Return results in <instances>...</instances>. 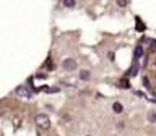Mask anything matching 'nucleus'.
I'll return each instance as SVG.
<instances>
[{"label": "nucleus", "mask_w": 156, "mask_h": 136, "mask_svg": "<svg viewBox=\"0 0 156 136\" xmlns=\"http://www.w3.org/2000/svg\"><path fill=\"white\" fill-rule=\"evenodd\" d=\"M36 125L41 130H49L51 128V118L46 114H39V115H36Z\"/></svg>", "instance_id": "nucleus-1"}, {"label": "nucleus", "mask_w": 156, "mask_h": 136, "mask_svg": "<svg viewBox=\"0 0 156 136\" xmlns=\"http://www.w3.org/2000/svg\"><path fill=\"white\" fill-rule=\"evenodd\" d=\"M15 94L18 97H23V99H33V91L29 89L28 86H18L16 89H15Z\"/></svg>", "instance_id": "nucleus-2"}, {"label": "nucleus", "mask_w": 156, "mask_h": 136, "mask_svg": "<svg viewBox=\"0 0 156 136\" xmlns=\"http://www.w3.org/2000/svg\"><path fill=\"white\" fill-rule=\"evenodd\" d=\"M62 66H63V70L72 71V70H75V68H76V60H75V58H65V60L62 62Z\"/></svg>", "instance_id": "nucleus-3"}, {"label": "nucleus", "mask_w": 156, "mask_h": 136, "mask_svg": "<svg viewBox=\"0 0 156 136\" xmlns=\"http://www.w3.org/2000/svg\"><path fill=\"white\" fill-rule=\"evenodd\" d=\"M112 110H114L115 114H122V112H124V105H122L120 102H114V104H112Z\"/></svg>", "instance_id": "nucleus-4"}, {"label": "nucleus", "mask_w": 156, "mask_h": 136, "mask_svg": "<svg viewBox=\"0 0 156 136\" xmlns=\"http://www.w3.org/2000/svg\"><path fill=\"white\" fill-rule=\"evenodd\" d=\"M133 55H135V60H138V58H141V55H143V47H141V46H136V47H135Z\"/></svg>", "instance_id": "nucleus-5"}, {"label": "nucleus", "mask_w": 156, "mask_h": 136, "mask_svg": "<svg viewBox=\"0 0 156 136\" xmlns=\"http://www.w3.org/2000/svg\"><path fill=\"white\" fill-rule=\"evenodd\" d=\"M90 76H91V73L88 71V70L80 71V80H90Z\"/></svg>", "instance_id": "nucleus-6"}, {"label": "nucleus", "mask_w": 156, "mask_h": 136, "mask_svg": "<svg viewBox=\"0 0 156 136\" xmlns=\"http://www.w3.org/2000/svg\"><path fill=\"white\" fill-rule=\"evenodd\" d=\"M148 121H150V123H154V121H156V112L154 110L148 112Z\"/></svg>", "instance_id": "nucleus-7"}, {"label": "nucleus", "mask_w": 156, "mask_h": 136, "mask_svg": "<svg viewBox=\"0 0 156 136\" xmlns=\"http://www.w3.org/2000/svg\"><path fill=\"white\" fill-rule=\"evenodd\" d=\"M75 0H63V7H67V8H73L75 7Z\"/></svg>", "instance_id": "nucleus-8"}, {"label": "nucleus", "mask_w": 156, "mask_h": 136, "mask_svg": "<svg viewBox=\"0 0 156 136\" xmlns=\"http://www.w3.org/2000/svg\"><path fill=\"white\" fill-rule=\"evenodd\" d=\"M136 73H138V63H135V65L130 68V73H129V75H130V76H136Z\"/></svg>", "instance_id": "nucleus-9"}, {"label": "nucleus", "mask_w": 156, "mask_h": 136, "mask_svg": "<svg viewBox=\"0 0 156 136\" xmlns=\"http://www.w3.org/2000/svg\"><path fill=\"white\" fill-rule=\"evenodd\" d=\"M136 28H138V31H143V29H145V24L141 23L140 18H136Z\"/></svg>", "instance_id": "nucleus-10"}, {"label": "nucleus", "mask_w": 156, "mask_h": 136, "mask_svg": "<svg viewBox=\"0 0 156 136\" xmlns=\"http://www.w3.org/2000/svg\"><path fill=\"white\" fill-rule=\"evenodd\" d=\"M119 86L120 87H125V89H127V87H130V84H129V81H127V80H120Z\"/></svg>", "instance_id": "nucleus-11"}, {"label": "nucleus", "mask_w": 156, "mask_h": 136, "mask_svg": "<svg viewBox=\"0 0 156 136\" xmlns=\"http://www.w3.org/2000/svg\"><path fill=\"white\" fill-rule=\"evenodd\" d=\"M115 2H117L119 7H125V5H127V0H115Z\"/></svg>", "instance_id": "nucleus-12"}, {"label": "nucleus", "mask_w": 156, "mask_h": 136, "mask_svg": "<svg viewBox=\"0 0 156 136\" xmlns=\"http://www.w3.org/2000/svg\"><path fill=\"white\" fill-rule=\"evenodd\" d=\"M151 52H156V41H151Z\"/></svg>", "instance_id": "nucleus-13"}, {"label": "nucleus", "mask_w": 156, "mask_h": 136, "mask_svg": "<svg viewBox=\"0 0 156 136\" xmlns=\"http://www.w3.org/2000/svg\"><path fill=\"white\" fill-rule=\"evenodd\" d=\"M124 126H125L124 121H119V123H117V128H124Z\"/></svg>", "instance_id": "nucleus-14"}]
</instances>
